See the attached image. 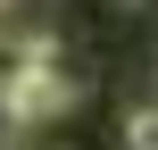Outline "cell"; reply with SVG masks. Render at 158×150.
Instances as JSON below:
<instances>
[{"label": "cell", "mask_w": 158, "mask_h": 150, "mask_svg": "<svg viewBox=\"0 0 158 150\" xmlns=\"http://www.w3.org/2000/svg\"><path fill=\"white\" fill-rule=\"evenodd\" d=\"M125 150H158V100L125 109Z\"/></svg>", "instance_id": "obj_1"}, {"label": "cell", "mask_w": 158, "mask_h": 150, "mask_svg": "<svg viewBox=\"0 0 158 150\" xmlns=\"http://www.w3.org/2000/svg\"><path fill=\"white\" fill-rule=\"evenodd\" d=\"M0 150H67L50 125H0Z\"/></svg>", "instance_id": "obj_2"}, {"label": "cell", "mask_w": 158, "mask_h": 150, "mask_svg": "<svg viewBox=\"0 0 158 150\" xmlns=\"http://www.w3.org/2000/svg\"><path fill=\"white\" fill-rule=\"evenodd\" d=\"M8 8H17V0H0V17H8Z\"/></svg>", "instance_id": "obj_3"}, {"label": "cell", "mask_w": 158, "mask_h": 150, "mask_svg": "<svg viewBox=\"0 0 158 150\" xmlns=\"http://www.w3.org/2000/svg\"><path fill=\"white\" fill-rule=\"evenodd\" d=\"M33 8H58V0H33Z\"/></svg>", "instance_id": "obj_4"}, {"label": "cell", "mask_w": 158, "mask_h": 150, "mask_svg": "<svg viewBox=\"0 0 158 150\" xmlns=\"http://www.w3.org/2000/svg\"><path fill=\"white\" fill-rule=\"evenodd\" d=\"M150 100H158V92H150Z\"/></svg>", "instance_id": "obj_5"}]
</instances>
